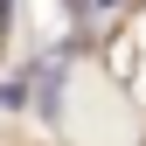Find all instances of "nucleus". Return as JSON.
Returning <instances> with one entry per match:
<instances>
[{
    "label": "nucleus",
    "mask_w": 146,
    "mask_h": 146,
    "mask_svg": "<svg viewBox=\"0 0 146 146\" xmlns=\"http://www.w3.org/2000/svg\"><path fill=\"white\" fill-rule=\"evenodd\" d=\"M90 7H118V0H90Z\"/></svg>",
    "instance_id": "obj_1"
}]
</instances>
